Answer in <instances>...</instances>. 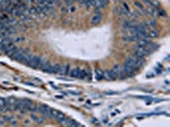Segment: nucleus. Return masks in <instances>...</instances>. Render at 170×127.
I'll use <instances>...</instances> for the list:
<instances>
[{"label":"nucleus","mask_w":170,"mask_h":127,"mask_svg":"<svg viewBox=\"0 0 170 127\" xmlns=\"http://www.w3.org/2000/svg\"><path fill=\"white\" fill-rule=\"evenodd\" d=\"M11 118H12V116H4V121L9 122V120H11Z\"/></svg>","instance_id":"obj_35"},{"label":"nucleus","mask_w":170,"mask_h":127,"mask_svg":"<svg viewBox=\"0 0 170 127\" xmlns=\"http://www.w3.org/2000/svg\"><path fill=\"white\" fill-rule=\"evenodd\" d=\"M22 101H23L22 108H21V109L20 110V111H21V113H26V112L29 110V108L31 103H32V102H31V100L26 99H26H22Z\"/></svg>","instance_id":"obj_5"},{"label":"nucleus","mask_w":170,"mask_h":127,"mask_svg":"<svg viewBox=\"0 0 170 127\" xmlns=\"http://www.w3.org/2000/svg\"><path fill=\"white\" fill-rule=\"evenodd\" d=\"M138 45L139 46H141V47H146L150 44V41H148L147 38H141L139 39V41L137 42Z\"/></svg>","instance_id":"obj_13"},{"label":"nucleus","mask_w":170,"mask_h":127,"mask_svg":"<svg viewBox=\"0 0 170 127\" xmlns=\"http://www.w3.org/2000/svg\"><path fill=\"white\" fill-rule=\"evenodd\" d=\"M94 14H95L96 15H99V14H100V11L99 8H95V9H94Z\"/></svg>","instance_id":"obj_36"},{"label":"nucleus","mask_w":170,"mask_h":127,"mask_svg":"<svg viewBox=\"0 0 170 127\" xmlns=\"http://www.w3.org/2000/svg\"><path fill=\"white\" fill-rule=\"evenodd\" d=\"M71 2H74V1H78V0H71Z\"/></svg>","instance_id":"obj_41"},{"label":"nucleus","mask_w":170,"mask_h":127,"mask_svg":"<svg viewBox=\"0 0 170 127\" xmlns=\"http://www.w3.org/2000/svg\"><path fill=\"white\" fill-rule=\"evenodd\" d=\"M18 49H19V48H18L17 47H16V46H14V47H12V48H11L10 49H9V51H8V52H6L5 53H6V54L8 55V56L11 57V56H12L13 54H14L15 53L16 51H17Z\"/></svg>","instance_id":"obj_16"},{"label":"nucleus","mask_w":170,"mask_h":127,"mask_svg":"<svg viewBox=\"0 0 170 127\" xmlns=\"http://www.w3.org/2000/svg\"><path fill=\"white\" fill-rule=\"evenodd\" d=\"M61 64H55L53 66V74H58L60 69H61Z\"/></svg>","instance_id":"obj_21"},{"label":"nucleus","mask_w":170,"mask_h":127,"mask_svg":"<svg viewBox=\"0 0 170 127\" xmlns=\"http://www.w3.org/2000/svg\"><path fill=\"white\" fill-rule=\"evenodd\" d=\"M15 98L14 97H9L6 100V108H7L8 111H13L14 110V106L15 103Z\"/></svg>","instance_id":"obj_4"},{"label":"nucleus","mask_w":170,"mask_h":127,"mask_svg":"<svg viewBox=\"0 0 170 127\" xmlns=\"http://www.w3.org/2000/svg\"><path fill=\"white\" fill-rule=\"evenodd\" d=\"M7 22H8V24H9V26H14V25H17L18 24V21L15 19V18L13 17V16H12V17H10V18H8Z\"/></svg>","instance_id":"obj_19"},{"label":"nucleus","mask_w":170,"mask_h":127,"mask_svg":"<svg viewBox=\"0 0 170 127\" xmlns=\"http://www.w3.org/2000/svg\"><path fill=\"white\" fill-rule=\"evenodd\" d=\"M146 14H148L149 15H151V16H156V14H157L153 7H148L147 10H146Z\"/></svg>","instance_id":"obj_18"},{"label":"nucleus","mask_w":170,"mask_h":127,"mask_svg":"<svg viewBox=\"0 0 170 127\" xmlns=\"http://www.w3.org/2000/svg\"><path fill=\"white\" fill-rule=\"evenodd\" d=\"M31 120H32L34 122H36L37 124H43V123H44V118H41V117H38V115L34 114V113H31Z\"/></svg>","instance_id":"obj_11"},{"label":"nucleus","mask_w":170,"mask_h":127,"mask_svg":"<svg viewBox=\"0 0 170 127\" xmlns=\"http://www.w3.org/2000/svg\"><path fill=\"white\" fill-rule=\"evenodd\" d=\"M25 124H27V125H29V120H25Z\"/></svg>","instance_id":"obj_39"},{"label":"nucleus","mask_w":170,"mask_h":127,"mask_svg":"<svg viewBox=\"0 0 170 127\" xmlns=\"http://www.w3.org/2000/svg\"><path fill=\"white\" fill-rule=\"evenodd\" d=\"M67 125H69V126H72V127H75V126H79V124L77 123V122L76 121V120H67V124H66Z\"/></svg>","instance_id":"obj_20"},{"label":"nucleus","mask_w":170,"mask_h":127,"mask_svg":"<svg viewBox=\"0 0 170 127\" xmlns=\"http://www.w3.org/2000/svg\"><path fill=\"white\" fill-rule=\"evenodd\" d=\"M69 71H70V65H69V64H66V66H65V72H66V76H68V74H69Z\"/></svg>","instance_id":"obj_32"},{"label":"nucleus","mask_w":170,"mask_h":127,"mask_svg":"<svg viewBox=\"0 0 170 127\" xmlns=\"http://www.w3.org/2000/svg\"><path fill=\"white\" fill-rule=\"evenodd\" d=\"M134 4H135L136 7H138L139 9H144V7H143V5L139 2H138V1H135V2H134Z\"/></svg>","instance_id":"obj_31"},{"label":"nucleus","mask_w":170,"mask_h":127,"mask_svg":"<svg viewBox=\"0 0 170 127\" xmlns=\"http://www.w3.org/2000/svg\"><path fill=\"white\" fill-rule=\"evenodd\" d=\"M33 56H34V55H33L32 53H26V56H25V58H23V60H22L21 63H23V64H26V65H28V64L31 63Z\"/></svg>","instance_id":"obj_9"},{"label":"nucleus","mask_w":170,"mask_h":127,"mask_svg":"<svg viewBox=\"0 0 170 127\" xmlns=\"http://www.w3.org/2000/svg\"><path fill=\"white\" fill-rule=\"evenodd\" d=\"M42 70L46 73H53V66L51 65L49 61L47 62V64H46L45 65H44V67Z\"/></svg>","instance_id":"obj_12"},{"label":"nucleus","mask_w":170,"mask_h":127,"mask_svg":"<svg viewBox=\"0 0 170 127\" xmlns=\"http://www.w3.org/2000/svg\"><path fill=\"white\" fill-rule=\"evenodd\" d=\"M9 122H10V124H11V125H16V120L14 118V117L12 116V118H11V120H9Z\"/></svg>","instance_id":"obj_33"},{"label":"nucleus","mask_w":170,"mask_h":127,"mask_svg":"<svg viewBox=\"0 0 170 127\" xmlns=\"http://www.w3.org/2000/svg\"><path fill=\"white\" fill-rule=\"evenodd\" d=\"M64 1H67V0H64Z\"/></svg>","instance_id":"obj_42"},{"label":"nucleus","mask_w":170,"mask_h":127,"mask_svg":"<svg viewBox=\"0 0 170 127\" xmlns=\"http://www.w3.org/2000/svg\"><path fill=\"white\" fill-rule=\"evenodd\" d=\"M92 1V6L94 8H105L106 4L102 2V0H91Z\"/></svg>","instance_id":"obj_8"},{"label":"nucleus","mask_w":170,"mask_h":127,"mask_svg":"<svg viewBox=\"0 0 170 127\" xmlns=\"http://www.w3.org/2000/svg\"><path fill=\"white\" fill-rule=\"evenodd\" d=\"M38 111H39L42 114L44 115L45 117H50L51 108H49L48 105L42 104V105H38Z\"/></svg>","instance_id":"obj_1"},{"label":"nucleus","mask_w":170,"mask_h":127,"mask_svg":"<svg viewBox=\"0 0 170 127\" xmlns=\"http://www.w3.org/2000/svg\"><path fill=\"white\" fill-rule=\"evenodd\" d=\"M83 4H85L88 8H90L91 6H92V1H91V0H85V2Z\"/></svg>","instance_id":"obj_30"},{"label":"nucleus","mask_w":170,"mask_h":127,"mask_svg":"<svg viewBox=\"0 0 170 127\" xmlns=\"http://www.w3.org/2000/svg\"><path fill=\"white\" fill-rule=\"evenodd\" d=\"M28 111H31V112H38V105H35V104H32L31 103V106L29 108V110Z\"/></svg>","instance_id":"obj_24"},{"label":"nucleus","mask_w":170,"mask_h":127,"mask_svg":"<svg viewBox=\"0 0 170 127\" xmlns=\"http://www.w3.org/2000/svg\"><path fill=\"white\" fill-rule=\"evenodd\" d=\"M94 76H95V79L97 81H100L104 78V71L100 68H97L94 71Z\"/></svg>","instance_id":"obj_7"},{"label":"nucleus","mask_w":170,"mask_h":127,"mask_svg":"<svg viewBox=\"0 0 170 127\" xmlns=\"http://www.w3.org/2000/svg\"><path fill=\"white\" fill-rule=\"evenodd\" d=\"M58 74L61 75V76H66V72H65V66H63V65L61 66V69H60L59 73H58Z\"/></svg>","instance_id":"obj_29"},{"label":"nucleus","mask_w":170,"mask_h":127,"mask_svg":"<svg viewBox=\"0 0 170 127\" xmlns=\"http://www.w3.org/2000/svg\"><path fill=\"white\" fill-rule=\"evenodd\" d=\"M5 105H6V99H4V98H0V108L5 107ZM0 112H1V110H0Z\"/></svg>","instance_id":"obj_27"},{"label":"nucleus","mask_w":170,"mask_h":127,"mask_svg":"<svg viewBox=\"0 0 170 127\" xmlns=\"http://www.w3.org/2000/svg\"><path fill=\"white\" fill-rule=\"evenodd\" d=\"M79 73H80V69L79 68H75L70 73V76L72 78H78L79 76Z\"/></svg>","instance_id":"obj_15"},{"label":"nucleus","mask_w":170,"mask_h":127,"mask_svg":"<svg viewBox=\"0 0 170 127\" xmlns=\"http://www.w3.org/2000/svg\"><path fill=\"white\" fill-rule=\"evenodd\" d=\"M149 34V37H151V38H156L159 35V32H158L156 30H151L148 32Z\"/></svg>","instance_id":"obj_17"},{"label":"nucleus","mask_w":170,"mask_h":127,"mask_svg":"<svg viewBox=\"0 0 170 127\" xmlns=\"http://www.w3.org/2000/svg\"><path fill=\"white\" fill-rule=\"evenodd\" d=\"M25 40V38L23 36H21V37H17L15 39V42H23Z\"/></svg>","instance_id":"obj_34"},{"label":"nucleus","mask_w":170,"mask_h":127,"mask_svg":"<svg viewBox=\"0 0 170 127\" xmlns=\"http://www.w3.org/2000/svg\"><path fill=\"white\" fill-rule=\"evenodd\" d=\"M29 10H30V13H31V14H32V15H33V14H34V15L38 14L36 6H31V7L29 8Z\"/></svg>","instance_id":"obj_26"},{"label":"nucleus","mask_w":170,"mask_h":127,"mask_svg":"<svg viewBox=\"0 0 170 127\" xmlns=\"http://www.w3.org/2000/svg\"><path fill=\"white\" fill-rule=\"evenodd\" d=\"M25 84L26 85H28V86H34L35 85L32 84V83H29V82H25Z\"/></svg>","instance_id":"obj_38"},{"label":"nucleus","mask_w":170,"mask_h":127,"mask_svg":"<svg viewBox=\"0 0 170 127\" xmlns=\"http://www.w3.org/2000/svg\"><path fill=\"white\" fill-rule=\"evenodd\" d=\"M101 21V14H99V15H94V17L91 19V24L92 25H97Z\"/></svg>","instance_id":"obj_14"},{"label":"nucleus","mask_w":170,"mask_h":127,"mask_svg":"<svg viewBox=\"0 0 170 127\" xmlns=\"http://www.w3.org/2000/svg\"><path fill=\"white\" fill-rule=\"evenodd\" d=\"M104 78L109 81H113L116 79V76L112 70H106L104 71Z\"/></svg>","instance_id":"obj_6"},{"label":"nucleus","mask_w":170,"mask_h":127,"mask_svg":"<svg viewBox=\"0 0 170 127\" xmlns=\"http://www.w3.org/2000/svg\"><path fill=\"white\" fill-rule=\"evenodd\" d=\"M148 26H151V27H156V21H155L154 19H151L150 21H148Z\"/></svg>","instance_id":"obj_25"},{"label":"nucleus","mask_w":170,"mask_h":127,"mask_svg":"<svg viewBox=\"0 0 170 127\" xmlns=\"http://www.w3.org/2000/svg\"><path fill=\"white\" fill-rule=\"evenodd\" d=\"M157 14H159L160 16H164V17H166L167 16V14H166V12H165L163 9H157Z\"/></svg>","instance_id":"obj_28"},{"label":"nucleus","mask_w":170,"mask_h":127,"mask_svg":"<svg viewBox=\"0 0 170 127\" xmlns=\"http://www.w3.org/2000/svg\"><path fill=\"white\" fill-rule=\"evenodd\" d=\"M87 76H88L87 72H86L84 70H80V73H79V76H78V78H80V79H84Z\"/></svg>","instance_id":"obj_22"},{"label":"nucleus","mask_w":170,"mask_h":127,"mask_svg":"<svg viewBox=\"0 0 170 127\" xmlns=\"http://www.w3.org/2000/svg\"><path fill=\"white\" fill-rule=\"evenodd\" d=\"M60 111H58V110L56 109H53V108H51V113H50V117H52V118H56V116H57L58 114H59Z\"/></svg>","instance_id":"obj_23"},{"label":"nucleus","mask_w":170,"mask_h":127,"mask_svg":"<svg viewBox=\"0 0 170 127\" xmlns=\"http://www.w3.org/2000/svg\"><path fill=\"white\" fill-rule=\"evenodd\" d=\"M31 3H36V0H31Z\"/></svg>","instance_id":"obj_40"},{"label":"nucleus","mask_w":170,"mask_h":127,"mask_svg":"<svg viewBox=\"0 0 170 127\" xmlns=\"http://www.w3.org/2000/svg\"><path fill=\"white\" fill-rule=\"evenodd\" d=\"M22 104H23L22 99H16L14 106L15 111H20L21 109V108H22Z\"/></svg>","instance_id":"obj_10"},{"label":"nucleus","mask_w":170,"mask_h":127,"mask_svg":"<svg viewBox=\"0 0 170 127\" xmlns=\"http://www.w3.org/2000/svg\"><path fill=\"white\" fill-rule=\"evenodd\" d=\"M41 58H42V57L34 55L32 59H31V63L28 64V66L33 68V69H38V68L39 67V64H40V61H41Z\"/></svg>","instance_id":"obj_3"},{"label":"nucleus","mask_w":170,"mask_h":127,"mask_svg":"<svg viewBox=\"0 0 170 127\" xmlns=\"http://www.w3.org/2000/svg\"><path fill=\"white\" fill-rule=\"evenodd\" d=\"M67 93H70V94H73V95H80V92H72V91H69Z\"/></svg>","instance_id":"obj_37"},{"label":"nucleus","mask_w":170,"mask_h":127,"mask_svg":"<svg viewBox=\"0 0 170 127\" xmlns=\"http://www.w3.org/2000/svg\"><path fill=\"white\" fill-rule=\"evenodd\" d=\"M124 64H126V65L129 66L130 68H132L133 70H134V71H138V70L139 69V67L138 66V64L135 63V61H134V58L133 56H130L129 58H128L126 59V61H125Z\"/></svg>","instance_id":"obj_2"}]
</instances>
